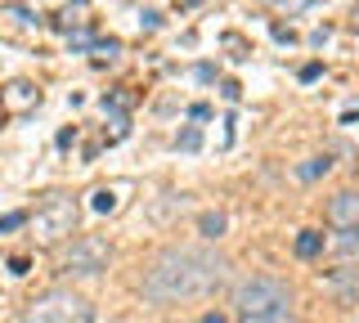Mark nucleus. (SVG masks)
I'll return each mask as SVG.
<instances>
[{"label": "nucleus", "instance_id": "1", "mask_svg": "<svg viewBox=\"0 0 359 323\" xmlns=\"http://www.w3.org/2000/svg\"><path fill=\"white\" fill-rule=\"evenodd\" d=\"M224 278H229V261L211 247H162L144 274V301H153V305L198 301L211 296Z\"/></svg>", "mask_w": 359, "mask_h": 323}, {"label": "nucleus", "instance_id": "2", "mask_svg": "<svg viewBox=\"0 0 359 323\" xmlns=\"http://www.w3.org/2000/svg\"><path fill=\"white\" fill-rule=\"evenodd\" d=\"M76 220H81V202H76L72 193H63V188L41 193L36 211H27L32 238L45 242V247H59L63 238H72V233H76Z\"/></svg>", "mask_w": 359, "mask_h": 323}, {"label": "nucleus", "instance_id": "3", "mask_svg": "<svg viewBox=\"0 0 359 323\" xmlns=\"http://www.w3.org/2000/svg\"><path fill=\"white\" fill-rule=\"evenodd\" d=\"M274 310H292V287L274 274H252L233 287V319H256L274 315Z\"/></svg>", "mask_w": 359, "mask_h": 323}, {"label": "nucleus", "instance_id": "4", "mask_svg": "<svg viewBox=\"0 0 359 323\" xmlns=\"http://www.w3.org/2000/svg\"><path fill=\"white\" fill-rule=\"evenodd\" d=\"M22 323H95V305L72 287H50L36 301H27Z\"/></svg>", "mask_w": 359, "mask_h": 323}, {"label": "nucleus", "instance_id": "5", "mask_svg": "<svg viewBox=\"0 0 359 323\" xmlns=\"http://www.w3.org/2000/svg\"><path fill=\"white\" fill-rule=\"evenodd\" d=\"M108 261H112V242L104 238V233H81V238H72V247L63 252L59 274H67V278H95V274L108 270Z\"/></svg>", "mask_w": 359, "mask_h": 323}, {"label": "nucleus", "instance_id": "6", "mask_svg": "<svg viewBox=\"0 0 359 323\" xmlns=\"http://www.w3.org/2000/svg\"><path fill=\"white\" fill-rule=\"evenodd\" d=\"M323 216H328L332 229H355L359 233V188H341V193H332L328 207H323Z\"/></svg>", "mask_w": 359, "mask_h": 323}, {"label": "nucleus", "instance_id": "7", "mask_svg": "<svg viewBox=\"0 0 359 323\" xmlns=\"http://www.w3.org/2000/svg\"><path fill=\"white\" fill-rule=\"evenodd\" d=\"M323 247L337 256V265H351V270L359 265V233L355 229H337L332 242H323Z\"/></svg>", "mask_w": 359, "mask_h": 323}, {"label": "nucleus", "instance_id": "8", "mask_svg": "<svg viewBox=\"0 0 359 323\" xmlns=\"http://www.w3.org/2000/svg\"><path fill=\"white\" fill-rule=\"evenodd\" d=\"M314 0H261V9H269L274 18H301Z\"/></svg>", "mask_w": 359, "mask_h": 323}, {"label": "nucleus", "instance_id": "9", "mask_svg": "<svg viewBox=\"0 0 359 323\" xmlns=\"http://www.w3.org/2000/svg\"><path fill=\"white\" fill-rule=\"evenodd\" d=\"M198 229H202V238H224V229H229V220H224V211H202L198 216Z\"/></svg>", "mask_w": 359, "mask_h": 323}, {"label": "nucleus", "instance_id": "10", "mask_svg": "<svg viewBox=\"0 0 359 323\" xmlns=\"http://www.w3.org/2000/svg\"><path fill=\"white\" fill-rule=\"evenodd\" d=\"M319 252H323V233H319V229H306V233L297 238V256H301V261H314Z\"/></svg>", "mask_w": 359, "mask_h": 323}, {"label": "nucleus", "instance_id": "11", "mask_svg": "<svg viewBox=\"0 0 359 323\" xmlns=\"http://www.w3.org/2000/svg\"><path fill=\"white\" fill-rule=\"evenodd\" d=\"M238 323H297V305H292V310H274V315H256V319H238Z\"/></svg>", "mask_w": 359, "mask_h": 323}, {"label": "nucleus", "instance_id": "12", "mask_svg": "<svg viewBox=\"0 0 359 323\" xmlns=\"http://www.w3.org/2000/svg\"><path fill=\"white\" fill-rule=\"evenodd\" d=\"M328 166H332L328 158H310V162H306V166H301V171H297V175H301V180H319V175H328Z\"/></svg>", "mask_w": 359, "mask_h": 323}, {"label": "nucleus", "instance_id": "13", "mask_svg": "<svg viewBox=\"0 0 359 323\" xmlns=\"http://www.w3.org/2000/svg\"><path fill=\"white\" fill-rule=\"evenodd\" d=\"M90 207L95 211H117V193H112V188H95V193H90Z\"/></svg>", "mask_w": 359, "mask_h": 323}, {"label": "nucleus", "instance_id": "14", "mask_svg": "<svg viewBox=\"0 0 359 323\" xmlns=\"http://www.w3.org/2000/svg\"><path fill=\"white\" fill-rule=\"evenodd\" d=\"M27 225V211H9V216H0V233H14Z\"/></svg>", "mask_w": 359, "mask_h": 323}, {"label": "nucleus", "instance_id": "15", "mask_svg": "<svg viewBox=\"0 0 359 323\" xmlns=\"http://www.w3.org/2000/svg\"><path fill=\"white\" fill-rule=\"evenodd\" d=\"M32 99H41V90H32L27 81H18L14 85V104H32Z\"/></svg>", "mask_w": 359, "mask_h": 323}, {"label": "nucleus", "instance_id": "16", "mask_svg": "<svg viewBox=\"0 0 359 323\" xmlns=\"http://www.w3.org/2000/svg\"><path fill=\"white\" fill-rule=\"evenodd\" d=\"M198 144H202V135H198V130H194V126H189V130H184V135H180V149H189V153H194V149H198Z\"/></svg>", "mask_w": 359, "mask_h": 323}, {"label": "nucleus", "instance_id": "17", "mask_svg": "<svg viewBox=\"0 0 359 323\" xmlns=\"http://www.w3.org/2000/svg\"><path fill=\"white\" fill-rule=\"evenodd\" d=\"M323 76V63H306V68H301V81H319Z\"/></svg>", "mask_w": 359, "mask_h": 323}, {"label": "nucleus", "instance_id": "18", "mask_svg": "<svg viewBox=\"0 0 359 323\" xmlns=\"http://www.w3.org/2000/svg\"><path fill=\"white\" fill-rule=\"evenodd\" d=\"M274 41H278V46H292V41H297V36H292V27H283V23H274Z\"/></svg>", "mask_w": 359, "mask_h": 323}, {"label": "nucleus", "instance_id": "19", "mask_svg": "<svg viewBox=\"0 0 359 323\" xmlns=\"http://www.w3.org/2000/svg\"><path fill=\"white\" fill-rule=\"evenodd\" d=\"M189 117H194V121H207L211 117V104H194V108H189Z\"/></svg>", "mask_w": 359, "mask_h": 323}, {"label": "nucleus", "instance_id": "20", "mask_svg": "<svg viewBox=\"0 0 359 323\" xmlns=\"http://www.w3.org/2000/svg\"><path fill=\"white\" fill-rule=\"evenodd\" d=\"M220 95H224V99H238V95H243V85H238V81H224V85H220Z\"/></svg>", "mask_w": 359, "mask_h": 323}, {"label": "nucleus", "instance_id": "21", "mask_svg": "<svg viewBox=\"0 0 359 323\" xmlns=\"http://www.w3.org/2000/svg\"><path fill=\"white\" fill-rule=\"evenodd\" d=\"M9 274H27V256H14V261H9Z\"/></svg>", "mask_w": 359, "mask_h": 323}, {"label": "nucleus", "instance_id": "22", "mask_svg": "<svg viewBox=\"0 0 359 323\" xmlns=\"http://www.w3.org/2000/svg\"><path fill=\"white\" fill-rule=\"evenodd\" d=\"M202 323H224V315H220V310H211V315H202Z\"/></svg>", "mask_w": 359, "mask_h": 323}]
</instances>
